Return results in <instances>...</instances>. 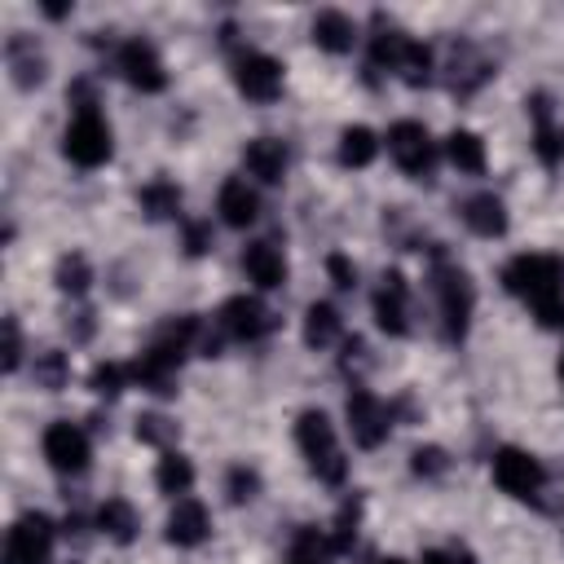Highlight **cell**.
<instances>
[{"instance_id": "obj_1", "label": "cell", "mask_w": 564, "mask_h": 564, "mask_svg": "<svg viewBox=\"0 0 564 564\" xmlns=\"http://www.w3.org/2000/svg\"><path fill=\"white\" fill-rule=\"evenodd\" d=\"M502 286L524 300L542 326H564V260L529 251L502 269Z\"/></svg>"}, {"instance_id": "obj_2", "label": "cell", "mask_w": 564, "mask_h": 564, "mask_svg": "<svg viewBox=\"0 0 564 564\" xmlns=\"http://www.w3.org/2000/svg\"><path fill=\"white\" fill-rule=\"evenodd\" d=\"M295 441H300V454L308 463V471L326 485H344L348 476V458L339 449V436H335V423L322 414V410H304L295 419Z\"/></svg>"}, {"instance_id": "obj_3", "label": "cell", "mask_w": 564, "mask_h": 564, "mask_svg": "<svg viewBox=\"0 0 564 564\" xmlns=\"http://www.w3.org/2000/svg\"><path fill=\"white\" fill-rule=\"evenodd\" d=\"M432 291H436V308H441L445 339L458 344V339L467 335L476 291H471V282H467V273H463L458 264H436V269H432Z\"/></svg>"}, {"instance_id": "obj_4", "label": "cell", "mask_w": 564, "mask_h": 564, "mask_svg": "<svg viewBox=\"0 0 564 564\" xmlns=\"http://www.w3.org/2000/svg\"><path fill=\"white\" fill-rule=\"evenodd\" d=\"M115 141H110V123L97 110H75V119L62 132V154L75 167H101L110 159Z\"/></svg>"}, {"instance_id": "obj_5", "label": "cell", "mask_w": 564, "mask_h": 564, "mask_svg": "<svg viewBox=\"0 0 564 564\" xmlns=\"http://www.w3.org/2000/svg\"><path fill=\"white\" fill-rule=\"evenodd\" d=\"M344 419H348V432H352V441L361 449H379L388 441V432H392V410L366 388H352L344 397Z\"/></svg>"}, {"instance_id": "obj_6", "label": "cell", "mask_w": 564, "mask_h": 564, "mask_svg": "<svg viewBox=\"0 0 564 564\" xmlns=\"http://www.w3.org/2000/svg\"><path fill=\"white\" fill-rule=\"evenodd\" d=\"M494 480H498L502 494H511V498H520V502H533V498L542 494V485H546V471H542V463H538L529 449L502 445V449L494 454Z\"/></svg>"}, {"instance_id": "obj_7", "label": "cell", "mask_w": 564, "mask_h": 564, "mask_svg": "<svg viewBox=\"0 0 564 564\" xmlns=\"http://www.w3.org/2000/svg\"><path fill=\"white\" fill-rule=\"evenodd\" d=\"M48 560H53V520L40 511L18 516L4 538V564H48Z\"/></svg>"}, {"instance_id": "obj_8", "label": "cell", "mask_w": 564, "mask_h": 564, "mask_svg": "<svg viewBox=\"0 0 564 564\" xmlns=\"http://www.w3.org/2000/svg\"><path fill=\"white\" fill-rule=\"evenodd\" d=\"M273 326H278V317H273L256 295H234V300H225L220 313H216V330H220L225 339H238V344L264 339Z\"/></svg>"}, {"instance_id": "obj_9", "label": "cell", "mask_w": 564, "mask_h": 564, "mask_svg": "<svg viewBox=\"0 0 564 564\" xmlns=\"http://www.w3.org/2000/svg\"><path fill=\"white\" fill-rule=\"evenodd\" d=\"M388 154L397 159L401 172H410V176H432L436 145H432V137H427L423 123H414V119L392 123V128H388Z\"/></svg>"}, {"instance_id": "obj_10", "label": "cell", "mask_w": 564, "mask_h": 564, "mask_svg": "<svg viewBox=\"0 0 564 564\" xmlns=\"http://www.w3.org/2000/svg\"><path fill=\"white\" fill-rule=\"evenodd\" d=\"M234 84L247 101H278L282 93V62L269 57V53H238L234 62Z\"/></svg>"}, {"instance_id": "obj_11", "label": "cell", "mask_w": 564, "mask_h": 564, "mask_svg": "<svg viewBox=\"0 0 564 564\" xmlns=\"http://www.w3.org/2000/svg\"><path fill=\"white\" fill-rule=\"evenodd\" d=\"M119 70L123 79L137 88V93H163L167 88V70H163V57L150 40H128L119 44Z\"/></svg>"}, {"instance_id": "obj_12", "label": "cell", "mask_w": 564, "mask_h": 564, "mask_svg": "<svg viewBox=\"0 0 564 564\" xmlns=\"http://www.w3.org/2000/svg\"><path fill=\"white\" fill-rule=\"evenodd\" d=\"M44 458H48V467H53V471L75 476V471H84V467H88L93 445H88L84 427H75V423H53V427L44 432Z\"/></svg>"}, {"instance_id": "obj_13", "label": "cell", "mask_w": 564, "mask_h": 564, "mask_svg": "<svg viewBox=\"0 0 564 564\" xmlns=\"http://www.w3.org/2000/svg\"><path fill=\"white\" fill-rule=\"evenodd\" d=\"M375 322L383 335H405L410 330V286L401 273H383L375 291Z\"/></svg>"}, {"instance_id": "obj_14", "label": "cell", "mask_w": 564, "mask_h": 564, "mask_svg": "<svg viewBox=\"0 0 564 564\" xmlns=\"http://www.w3.org/2000/svg\"><path fill=\"white\" fill-rule=\"evenodd\" d=\"M242 269H247V278H251L260 291H278V286L286 282V256H282V247L269 242V238H256V242L242 247Z\"/></svg>"}, {"instance_id": "obj_15", "label": "cell", "mask_w": 564, "mask_h": 564, "mask_svg": "<svg viewBox=\"0 0 564 564\" xmlns=\"http://www.w3.org/2000/svg\"><path fill=\"white\" fill-rule=\"evenodd\" d=\"M286 163H291V154H286V145H282L278 137H256V141H247V150H242V167H247L256 181H264V185H278V181L286 176Z\"/></svg>"}, {"instance_id": "obj_16", "label": "cell", "mask_w": 564, "mask_h": 564, "mask_svg": "<svg viewBox=\"0 0 564 564\" xmlns=\"http://www.w3.org/2000/svg\"><path fill=\"white\" fill-rule=\"evenodd\" d=\"M216 212H220V220H225L229 229H247V225L260 216V194H256L242 176H229V181L220 185V194H216Z\"/></svg>"}, {"instance_id": "obj_17", "label": "cell", "mask_w": 564, "mask_h": 564, "mask_svg": "<svg viewBox=\"0 0 564 564\" xmlns=\"http://www.w3.org/2000/svg\"><path fill=\"white\" fill-rule=\"evenodd\" d=\"M212 533V520H207V507L198 498H181L167 516V542L172 546H198L203 538Z\"/></svg>"}, {"instance_id": "obj_18", "label": "cell", "mask_w": 564, "mask_h": 564, "mask_svg": "<svg viewBox=\"0 0 564 564\" xmlns=\"http://www.w3.org/2000/svg\"><path fill=\"white\" fill-rule=\"evenodd\" d=\"M529 115H533V145H538V159H542V163H560V159H564V132L555 128L551 97H546V93H533V97H529Z\"/></svg>"}, {"instance_id": "obj_19", "label": "cell", "mask_w": 564, "mask_h": 564, "mask_svg": "<svg viewBox=\"0 0 564 564\" xmlns=\"http://www.w3.org/2000/svg\"><path fill=\"white\" fill-rule=\"evenodd\" d=\"M494 75V66L476 53V44H454V53H449V88L454 93H476L485 79Z\"/></svg>"}, {"instance_id": "obj_20", "label": "cell", "mask_w": 564, "mask_h": 564, "mask_svg": "<svg viewBox=\"0 0 564 564\" xmlns=\"http://www.w3.org/2000/svg\"><path fill=\"white\" fill-rule=\"evenodd\" d=\"M463 220H467V229L480 234V238H502V234H507V207H502L498 194H471V198L463 203Z\"/></svg>"}, {"instance_id": "obj_21", "label": "cell", "mask_w": 564, "mask_h": 564, "mask_svg": "<svg viewBox=\"0 0 564 564\" xmlns=\"http://www.w3.org/2000/svg\"><path fill=\"white\" fill-rule=\"evenodd\" d=\"M4 62H9L18 88H35V84L44 79V53L35 48L31 35H13V40L4 44Z\"/></svg>"}, {"instance_id": "obj_22", "label": "cell", "mask_w": 564, "mask_h": 564, "mask_svg": "<svg viewBox=\"0 0 564 564\" xmlns=\"http://www.w3.org/2000/svg\"><path fill=\"white\" fill-rule=\"evenodd\" d=\"M313 44L326 48V53H348V48L357 44V26H352V18L339 13V9H322V13L313 18Z\"/></svg>"}, {"instance_id": "obj_23", "label": "cell", "mask_w": 564, "mask_h": 564, "mask_svg": "<svg viewBox=\"0 0 564 564\" xmlns=\"http://www.w3.org/2000/svg\"><path fill=\"white\" fill-rule=\"evenodd\" d=\"M405 48H410V35L401 31V26H383V18L375 22V35H370V66L375 70H392L397 75V66H401V57H405Z\"/></svg>"}, {"instance_id": "obj_24", "label": "cell", "mask_w": 564, "mask_h": 564, "mask_svg": "<svg viewBox=\"0 0 564 564\" xmlns=\"http://www.w3.org/2000/svg\"><path fill=\"white\" fill-rule=\"evenodd\" d=\"M445 154H449V163H454L458 172H467V176H480V172H485V141H480L476 132H467V128H454V132L445 137Z\"/></svg>"}, {"instance_id": "obj_25", "label": "cell", "mask_w": 564, "mask_h": 564, "mask_svg": "<svg viewBox=\"0 0 564 564\" xmlns=\"http://www.w3.org/2000/svg\"><path fill=\"white\" fill-rule=\"evenodd\" d=\"M339 330H344V322H339V308L335 304H308V313H304V344L308 348H330L335 339H339Z\"/></svg>"}, {"instance_id": "obj_26", "label": "cell", "mask_w": 564, "mask_h": 564, "mask_svg": "<svg viewBox=\"0 0 564 564\" xmlns=\"http://www.w3.org/2000/svg\"><path fill=\"white\" fill-rule=\"evenodd\" d=\"M97 529H101L110 542H132V538H137V511H132V502L106 498V502L97 507Z\"/></svg>"}, {"instance_id": "obj_27", "label": "cell", "mask_w": 564, "mask_h": 564, "mask_svg": "<svg viewBox=\"0 0 564 564\" xmlns=\"http://www.w3.org/2000/svg\"><path fill=\"white\" fill-rule=\"evenodd\" d=\"M375 154H379V137H375L370 128L352 123V128L339 132V163H344V167H370Z\"/></svg>"}, {"instance_id": "obj_28", "label": "cell", "mask_w": 564, "mask_h": 564, "mask_svg": "<svg viewBox=\"0 0 564 564\" xmlns=\"http://www.w3.org/2000/svg\"><path fill=\"white\" fill-rule=\"evenodd\" d=\"M154 485L163 489V494H189V485H194V467H189V458L185 454H176V449H163V458H159V467H154Z\"/></svg>"}, {"instance_id": "obj_29", "label": "cell", "mask_w": 564, "mask_h": 564, "mask_svg": "<svg viewBox=\"0 0 564 564\" xmlns=\"http://www.w3.org/2000/svg\"><path fill=\"white\" fill-rule=\"evenodd\" d=\"M330 555H335V546H330L326 533L300 529L295 542H291V551H286V564H330Z\"/></svg>"}, {"instance_id": "obj_30", "label": "cell", "mask_w": 564, "mask_h": 564, "mask_svg": "<svg viewBox=\"0 0 564 564\" xmlns=\"http://www.w3.org/2000/svg\"><path fill=\"white\" fill-rule=\"evenodd\" d=\"M141 207H145V216L150 220H167V216H176L181 212V189L172 185V181H150L145 189H141Z\"/></svg>"}, {"instance_id": "obj_31", "label": "cell", "mask_w": 564, "mask_h": 564, "mask_svg": "<svg viewBox=\"0 0 564 564\" xmlns=\"http://www.w3.org/2000/svg\"><path fill=\"white\" fill-rule=\"evenodd\" d=\"M432 70H436L432 48H427V44H419V40H410V48H405V57H401L397 75H401L410 88H423V84H432Z\"/></svg>"}, {"instance_id": "obj_32", "label": "cell", "mask_w": 564, "mask_h": 564, "mask_svg": "<svg viewBox=\"0 0 564 564\" xmlns=\"http://www.w3.org/2000/svg\"><path fill=\"white\" fill-rule=\"evenodd\" d=\"M88 282H93V269H88V260H84L79 251H70V256L57 260V286H62L66 295H84Z\"/></svg>"}, {"instance_id": "obj_33", "label": "cell", "mask_w": 564, "mask_h": 564, "mask_svg": "<svg viewBox=\"0 0 564 564\" xmlns=\"http://www.w3.org/2000/svg\"><path fill=\"white\" fill-rule=\"evenodd\" d=\"M357 520H361V502L348 498L335 516V529H330V546L335 551H352V538H357Z\"/></svg>"}, {"instance_id": "obj_34", "label": "cell", "mask_w": 564, "mask_h": 564, "mask_svg": "<svg viewBox=\"0 0 564 564\" xmlns=\"http://www.w3.org/2000/svg\"><path fill=\"white\" fill-rule=\"evenodd\" d=\"M66 379H70V366H66L62 352H40V357H35V383H40V388L57 392Z\"/></svg>"}, {"instance_id": "obj_35", "label": "cell", "mask_w": 564, "mask_h": 564, "mask_svg": "<svg viewBox=\"0 0 564 564\" xmlns=\"http://www.w3.org/2000/svg\"><path fill=\"white\" fill-rule=\"evenodd\" d=\"M137 436H141L145 445L172 449V441H176V423L163 419V414H141V419H137Z\"/></svg>"}, {"instance_id": "obj_36", "label": "cell", "mask_w": 564, "mask_h": 564, "mask_svg": "<svg viewBox=\"0 0 564 564\" xmlns=\"http://www.w3.org/2000/svg\"><path fill=\"white\" fill-rule=\"evenodd\" d=\"M128 379H132V375H128V366L106 361V366H97V370H93V392H101V397H119V388H123Z\"/></svg>"}, {"instance_id": "obj_37", "label": "cell", "mask_w": 564, "mask_h": 564, "mask_svg": "<svg viewBox=\"0 0 564 564\" xmlns=\"http://www.w3.org/2000/svg\"><path fill=\"white\" fill-rule=\"evenodd\" d=\"M225 489H229V502H251L260 494V476L251 467H234L229 480H225Z\"/></svg>"}, {"instance_id": "obj_38", "label": "cell", "mask_w": 564, "mask_h": 564, "mask_svg": "<svg viewBox=\"0 0 564 564\" xmlns=\"http://www.w3.org/2000/svg\"><path fill=\"white\" fill-rule=\"evenodd\" d=\"M414 476H441L445 467H449V458H445V449L441 445H423V449H414Z\"/></svg>"}, {"instance_id": "obj_39", "label": "cell", "mask_w": 564, "mask_h": 564, "mask_svg": "<svg viewBox=\"0 0 564 564\" xmlns=\"http://www.w3.org/2000/svg\"><path fill=\"white\" fill-rule=\"evenodd\" d=\"M4 370L13 375L22 366V330H18V317H4Z\"/></svg>"}, {"instance_id": "obj_40", "label": "cell", "mask_w": 564, "mask_h": 564, "mask_svg": "<svg viewBox=\"0 0 564 564\" xmlns=\"http://www.w3.org/2000/svg\"><path fill=\"white\" fill-rule=\"evenodd\" d=\"M423 564H476V555L467 546H436L423 555Z\"/></svg>"}, {"instance_id": "obj_41", "label": "cell", "mask_w": 564, "mask_h": 564, "mask_svg": "<svg viewBox=\"0 0 564 564\" xmlns=\"http://www.w3.org/2000/svg\"><path fill=\"white\" fill-rule=\"evenodd\" d=\"M326 269H330V278H335L339 291H352V286H357V269L348 264V256H330Z\"/></svg>"}, {"instance_id": "obj_42", "label": "cell", "mask_w": 564, "mask_h": 564, "mask_svg": "<svg viewBox=\"0 0 564 564\" xmlns=\"http://www.w3.org/2000/svg\"><path fill=\"white\" fill-rule=\"evenodd\" d=\"M185 251H189V256H203V251H207V225H203V220H189V225H185Z\"/></svg>"}, {"instance_id": "obj_43", "label": "cell", "mask_w": 564, "mask_h": 564, "mask_svg": "<svg viewBox=\"0 0 564 564\" xmlns=\"http://www.w3.org/2000/svg\"><path fill=\"white\" fill-rule=\"evenodd\" d=\"M560 379H564V352H560Z\"/></svg>"}, {"instance_id": "obj_44", "label": "cell", "mask_w": 564, "mask_h": 564, "mask_svg": "<svg viewBox=\"0 0 564 564\" xmlns=\"http://www.w3.org/2000/svg\"><path fill=\"white\" fill-rule=\"evenodd\" d=\"M383 564H401V560H383Z\"/></svg>"}]
</instances>
